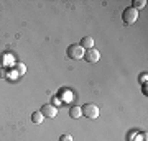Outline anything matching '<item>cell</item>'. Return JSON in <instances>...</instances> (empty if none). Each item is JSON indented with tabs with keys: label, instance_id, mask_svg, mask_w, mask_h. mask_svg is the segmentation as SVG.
<instances>
[{
	"label": "cell",
	"instance_id": "6da1fadb",
	"mask_svg": "<svg viewBox=\"0 0 148 141\" xmlns=\"http://www.w3.org/2000/svg\"><path fill=\"white\" fill-rule=\"evenodd\" d=\"M137 20H138V10H135L133 7H127L125 10L122 12V21H123V25L130 26Z\"/></svg>",
	"mask_w": 148,
	"mask_h": 141
},
{
	"label": "cell",
	"instance_id": "7a4b0ae2",
	"mask_svg": "<svg viewBox=\"0 0 148 141\" xmlns=\"http://www.w3.org/2000/svg\"><path fill=\"white\" fill-rule=\"evenodd\" d=\"M66 54H68L69 59H73V61H77V59L84 58V49L81 44H69L68 49H66Z\"/></svg>",
	"mask_w": 148,
	"mask_h": 141
},
{
	"label": "cell",
	"instance_id": "3957f363",
	"mask_svg": "<svg viewBox=\"0 0 148 141\" xmlns=\"http://www.w3.org/2000/svg\"><path fill=\"white\" fill-rule=\"evenodd\" d=\"M81 110H82V116L89 120H95L99 116V107L94 104H86L84 107H81Z\"/></svg>",
	"mask_w": 148,
	"mask_h": 141
},
{
	"label": "cell",
	"instance_id": "277c9868",
	"mask_svg": "<svg viewBox=\"0 0 148 141\" xmlns=\"http://www.w3.org/2000/svg\"><path fill=\"white\" fill-rule=\"evenodd\" d=\"M84 59L90 64H95V63H99V59H101V52L97 51V49H94V48L86 49L84 51Z\"/></svg>",
	"mask_w": 148,
	"mask_h": 141
},
{
	"label": "cell",
	"instance_id": "5b68a950",
	"mask_svg": "<svg viewBox=\"0 0 148 141\" xmlns=\"http://www.w3.org/2000/svg\"><path fill=\"white\" fill-rule=\"evenodd\" d=\"M40 112H41L43 116H48V118H54V116L58 115V108L53 104H45Z\"/></svg>",
	"mask_w": 148,
	"mask_h": 141
},
{
	"label": "cell",
	"instance_id": "8992f818",
	"mask_svg": "<svg viewBox=\"0 0 148 141\" xmlns=\"http://www.w3.org/2000/svg\"><path fill=\"white\" fill-rule=\"evenodd\" d=\"M69 116H71V118H74V120H77V118H81V116H82V110H81L79 105H73V107L69 108Z\"/></svg>",
	"mask_w": 148,
	"mask_h": 141
},
{
	"label": "cell",
	"instance_id": "52a82bcc",
	"mask_svg": "<svg viewBox=\"0 0 148 141\" xmlns=\"http://www.w3.org/2000/svg\"><path fill=\"white\" fill-rule=\"evenodd\" d=\"M81 46H82V49H90V48H94V38L92 36H84L82 40H81V43H79Z\"/></svg>",
	"mask_w": 148,
	"mask_h": 141
},
{
	"label": "cell",
	"instance_id": "ba28073f",
	"mask_svg": "<svg viewBox=\"0 0 148 141\" xmlns=\"http://www.w3.org/2000/svg\"><path fill=\"white\" fill-rule=\"evenodd\" d=\"M43 118H45V116L41 115V112H33L32 113V121L35 123V125H40V123L43 121Z\"/></svg>",
	"mask_w": 148,
	"mask_h": 141
},
{
	"label": "cell",
	"instance_id": "9c48e42d",
	"mask_svg": "<svg viewBox=\"0 0 148 141\" xmlns=\"http://www.w3.org/2000/svg\"><path fill=\"white\" fill-rule=\"evenodd\" d=\"M15 69H16V74H18V76H23V74L27 72V67H25V64L23 63H16Z\"/></svg>",
	"mask_w": 148,
	"mask_h": 141
},
{
	"label": "cell",
	"instance_id": "30bf717a",
	"mask_svg": "<svg viewBox=\"0 0 148 141\" xmlns=\"http://www.w3.org/2000/svg\"><path fill=\"white\" fill-rule=\"evenodd\" d=\"M145 5H147V2H145V0H135L132 7L135 8V10H138V8H143Z\"/></svg>",
	"mask_w": 148,
	"mask_h": 141
},
{
	"label": "cell",
	"instance_id": "8fae6325",
	"mask_svg": "<svg viewBox=\"0 0 148 141\" xmlns=\"http://www.w3.org/2000/svg\"><path fill=\"white\" fill-rule=\"evenodd\" d=\"M59 141H73V136L71 135H61L59 136Z\"/></svg>",
	"mask_w": 148,
	"mask_h": 141
},
{
	"label": "cell",
	"instance_id": "7c38bea8",
	"mask_svg": "<svg viewBox=\"0 0 148 141\" xmlns=\"http://www.w3.org/2000/svg\"><path fill=\"white\" fill-rule=\"evenodd\" d=\"M61 97H63V99H71V97H73V95H71V92H68V90H61Z\"/></svg>",
	"mask_w": 148,
	"mask_h": 141
},
{
	"label": "cell",
	"instance_id": "4fadbf2b",
	"mask_svg": "<svg viewBox=\"0 0 148 141\" xmlns=\"http://www.w3.org/2000/svg\"><path fill=\"white\" fill-rule=\"evenodd\" d=\"M7 77H8V79H18L20 76L16 74V71H13V72H10V71H8V76H7Z\"/></svg>",
	"mask_w": 148,
	"mask_h": 141
},
{
	"label": "cell",
	"instance_id": "5bb4252c",
	"mask_svg": "<svg viewBox=\"0 0 148 141\" xmlns=\"http://www.w3.org/2000/svg\"><path fill=\"white\" fill-rule=\"evenodd\" d=\"M147 79H148V74L147 72H142V74H140V82H145V84H147Z\"/></svg>",
	"mask_w": 148,
	"mask_h": 141
},
{
	"label": "cell",
	"instance_id": "9a60e30c",
	"mask_svg": "<svg viewBox=\"0 0 148 141\" xmlns=\"http://www.w3.org/2000/svg\"><path fill=\"white\" fill-rule=\"evenodd\" d=\"M7 76H8V71H7L5 67H0V77H3V79H5Z\"/></svg>",
	"mask_w": 148,
	"mask_h": 141
},
{
	"label": "cell",
	"instance_id": "2e32d148",
	"mask_svg": "<svg viewBox=\"0 0 148 141\" xmlns=\"http://www.w3.org/2000/svg\"><path fill=\"white\" fill-rule=\"evenodd\" d=\"M53 100H54V107H56V105H61V100H59L58 97H54Z\"/></svg>",
	"mask_w": 148,
	"mask_h": 141
},
{
	"label": "cell",
	"instance_id": "e0dca14e",
	"mask_svg": "<svg viewBox=\"0 0 148 141\" xmlns=\"http://www.w3.org/2000/svg\"><path fill=\"white\" fill-rule=\"evenodd\" d=\"M0 67H3V56L0 54Z\"/></svg>",
	"mask_w": 148,
	"mask_h": 141
}]
</instances>
